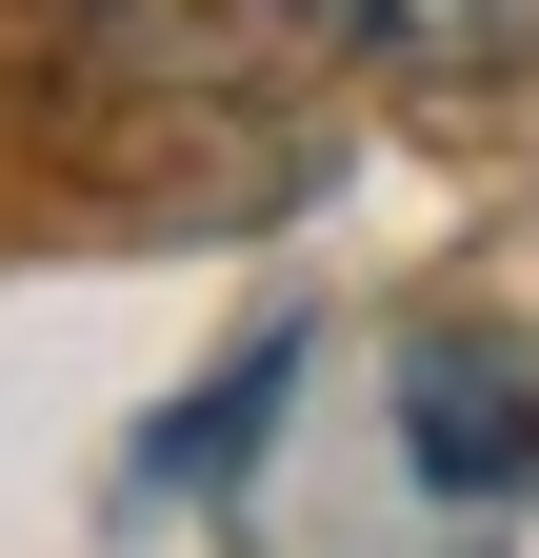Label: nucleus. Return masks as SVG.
<instances>
[{"label":"nucleus","instance_id":"nucleus-2","mask_svg":"<svg viewBox=\"0 0 539 558\" xmlns=\"http://www.w3.org/2000/svg\"><path fill=\"white\" fill-rule=\"evenodd\" d=\"M280 40L360 60V81H420V100H500V81H539V0H280Z\"/></svg>","mask_w":539,"mask_h":558},{"label":"nucleus","instance_id":"nucleus-3","mask_svg":"<svg viewBox=\"0 0 539 558\" xmlns=\"http://www.w3.org/2000/svg\"><path fill=\"white\" fill-rule=\"evenodd\" d=\"M21 21L60 60H120V81H240L280 0H21Z\"/></svg>","mask_w":539,"mask_h":558},{"label":"nucleus","instance_id":"nucleus-1","mask_svg":"<svg viewBox=\"0 0 539 558\" xmlns=\"http://www.w3.org/2000/svg\"><path fill=\"white\" fill-rule=\"evenodd\" d=\"M399 459H420V499H519V478H539V379L500 360L480 319L399 339Z\"/></svg>","mask_w":539,"mask_h":558},{"label":"nucleus","instance_id":"nucleus-4","mask_svg":"<svg viewBox=\"0 0 539 558\" xmlns=\"http://www.w3.org/2000/svg\"><path fill=\"white\" fill-rule=\"evenodd\" d=\"M260 399H280V339H240V379L200 399V418H160V478H220V459L260 439Z\"/></svg>","mask_w":539,"mask_h":558}]
</instances>
